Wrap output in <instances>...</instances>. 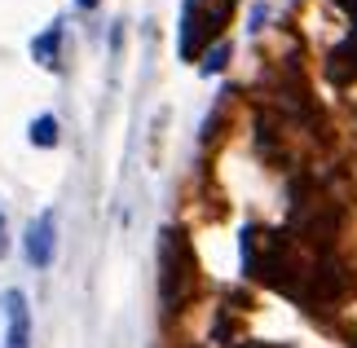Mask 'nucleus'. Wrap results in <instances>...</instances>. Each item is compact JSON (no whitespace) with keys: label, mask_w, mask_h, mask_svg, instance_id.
<instances>
[{"label":"nucleus","mask_w":357,"mask_h":348,"mask_svg":"<svg viewBox=\"0 0 357 348\" xmlns=\"http://www.w3.org/2000/svg\"><path fill=\"white\" fill-rule=\"evenodd\" d=\"M190 278H195V256L181 229H163L159 239V300L163 309L176 313L190 296Z\"/></svg>","instance_id":"obj_1"},{"label":"nucleus","mask_w":357,"mask_h":348,"mask_svg":"<svg viewBox=\"0 0 357 348\" xmlns=\"http://www.w3.org/2000/svg\"><path fill=\"white\" fill-rule=\"evenodd\" d=\"M234 5L238 0H185V9H181V58L185 62H195L203 53V45L225 27Z\"/></svg>","instance_id":"obj_2"},{"label":"nucleus","mask_w":357,"mask_h":348,"mask_svg":"<svg viewBox=\"0 0 357 348\" xmlns=\"http://www.w3.org/2000/svg\"><path fill=\"white\" fill-rule=\"evenodd\" d=\"M26 264L31 269H49L53 264V252H58V216L53 212H40L31 225H26Z\"/></svg>","instance_id":"obj_3"},{"label":"nucleus","mask_w":357,"mask_h":348,"mask_svg":"<svg viewBox=\"0 0 357 348\" xmlns=\"http://www.w3.org/2000/svg\"><path fill=\"white\" fill-rule=\"evenodd\" d=\"M0 313H5V344L0 348H31V313H26V296L18 287L5 291Z\"/></svg>","instance_id":"obj_4"},{"label":"nucleus","mask_w":357,"mask_h":348,"mask_svg":"<svg viewBox=\"0 0 357 348\" xmlns=\"http://www.w3.org/2000/svg\"><path fill=\"white\" fill-rule=\"evenodd\" d=\"M326 75H331V84H340V89H349L353 80H357V36H349L344 45H335V49H331Z\"/></svg>","instance_id":"obj_5"},{"label":"nucleus","mask_w":357,"mask_h":348,"mask_svg":"<svg viewBox=\"0 0 357 348\" xmlns=\"http://www.w3.org/2000/svg\"><path fill=\"white\" fill-rule=\"evenodd\" d=\"M58 49H62V22H53L49 31H40L31 40V58L40 66H58Z\"/></svg>","instance_id":"obj_6"},{"label":"nucleus","mask_w":357,"mask_h":348,"mask_svg":"<svg viewBox=\"0 0 357 348\" xmlns=\"http://www.w3.org/2000/svg\"><path fill=\"white\" fill-rule=\"evenodd\" d=\"M31 146H40V150H53L58 146V119L53 115H40V119H31Z\"/></svg>","instance_id":"obj_7"},{"label":"nucleus","mask_w":357,"mask_h":348,"mask_svg":"<svg viewBox=\"0 0 357 348\" xmlns=\"http://www.w3.org/2000/svg\"><path fill=\"white\" fill-rule=\"evenodd\" d=\"M229 53H234V49H229V45H225V40H221V45H216V49H208V53H203V62H199V71H203V75H216V71H225V62H229Z\"/></svg>","instance_id":"obj_8"},{"label":"nucleus","mask_w":357,"mask_h":348,"mask_svg":"<svg viewBox=\"0 0 357 348\" xmlns=\"http://www.w3.org/2000/svg\"><path fill=\"white\" fill-rule=\"evenodd\" d=\"M340 9H349V18H353V36H357V0H335Z\"/></svg>","instance_id":"obj_9"},{"label":"nucleus","mask_w":357,"mask_h":348,"mask_svg":"<svg viewBox=\"0 0 357 348\" xmlns=\"http://www.w3.org/2000/svg\"><path fill=\"white\" fill-rule=\"evenodd\" d=\"M5 247H9L5 243V216H0V256H5Z\"/></svg>","instance_id":"obj_10"},{"label":"nucleus","mask_w":357,"mask_h":348,"mask_svg":"<svg viewBox=\"0 0 357 348\" xmlns=\"http://www.w3.org/2000/svg\"><path fill=\"white\" fill-rule=\"evenodd\" d=\"M75 5H79V9H98V0H75Z\"/></svg>","instance_id":"obj_11"},{"label":"nucleus","mask_w":357,"mask_h":348,"mask_svg":"<svg viewBox=\"0 0 357 348\" xmlns=\"http://www.w3.org/2000/svg\"><path fill=\"white\" fill-rule=\"evenodd\" d=\"M243 348H260V344H243Z\"/></svg>","instance_id":"obj_12"}]
</instances>
